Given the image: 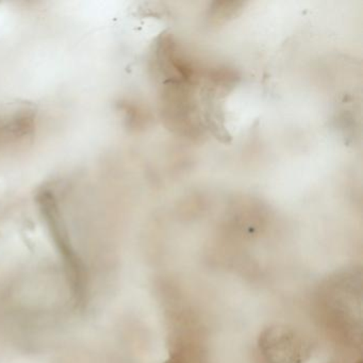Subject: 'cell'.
Segmentation results:
<instances>
[{
    "label": "cell",
    "instance_id": "4",
    "mask_svg": "<svg viewBox=\"0 0 363 363\" xmlns=\"http://www.w3.org/2000/svg\"><path fill=\"white\" fill-rule=\"evenodd\" d=\"M129 97H130V95H129ZM128 108H129V104H128ZM127 114H128V112H127ZM126 122H127V121H126ZM125 127H126V126H125ZM124 133H125V131H124ZM123 137H124V135H123ZM122 141H123V140H122ZM118 156H120V155H118ZM116 167H118V165H116Z\"/></svg>",
    "mask_w": 363,
    "mask_h": 363
},
{
    "label": "cell",
    "instance_id": "1",
    "mask_svg": "<svg viewBox=\"0 0 363 363\" xmlns=\"http://www.w3.org/2000/svg\"><path fill=\"white\" fill-rule=\"evenodd\" d=\"M261 345L267 363H301L307 354L306 342L288 329L269 330Z\"/></svg>",
    "mask_w": 363,
    "mask_h": 363
},
{
    "label": "cell",
    "instance_id": "2",
    "mask_svg": "<svg viewBox=\"0 0 363 363\" xmlns=\"http://www.w3.org/2000/svg\"><path fill=\"white\" fill-rule=\"evenodd\" d=\"M138 69V67H137ZM137 69H135V71L133 72V74H135V76H133V82H135V74H141V72H138L137 71ZM131 92H133V89H131ZM130 97H131V94H130ZM129 104H130V101H129ZM128 111H129V108H128ZM127 118H128V116H127ZM126 125H127V123H126ZM125 130H126V128H125ZM125 135V133H124ZM123 140H124V138H123ZM122 144H123V142H122Z\"/></svg>",
    "mask_w": 363,
    "mask_h": 363
},
{
    "label": "cell",
    "instance_id": "3",
    "mask_svg": "<svg viewBox=\"0 0 363 363\" xmlns=\"http://www.w3.org/2000/svg\"><path fill=\"white\" fill-rule=\"evenodd\" d=\"M150 101H147V106H146V108H145V109H146V112H147V109H148V107H150ZM145 116H146V113H145ZM144 118H145V116H144ZM143 121H144V120H143ZM142 124H143V123H142ZM141 127H142V126H141ZM140 129H141V128H140ZM139 133H140V131H139ZM138 137H139V135H138ZM137 142H138V140H137ZM135 146H137V145H135ZM133 156H135V155H133ZM131 165H133V164H131ZM130 171H131V169H130ZM129 175H130V174H129Z\"/></svg>",
    "mask_w": 363,
    "mask_h": 363
}]
</instances>
